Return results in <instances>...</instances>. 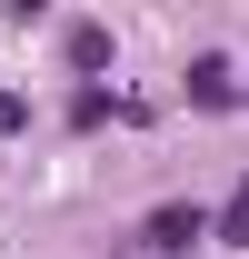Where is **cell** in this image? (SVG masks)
<instances>
[{
  "label": "cell",
  "mask_w": 249,
  "mask_h": 259,
  "mask_svg": "<svg viewBox=\"0 0 249 259\" xmlns=\"http://www.w3.org/2000/svg\"><path fill=\"white\" fill-rule=\"evenodd\" d=\"M20 120H30V100H20V90H0V140H10Z\"/></svg>",
  "instance_id": "5b68a950"
},
{
  "label": "cell",
  "mask_w": 249,
  "mask_h": 259,
  "mask_svg": "<svg viewBox=\"0 0 249 259\" xmlns=\"http://www.w3.org/2000/svg\"><path fill=\"white\" fill-rule=\"evenodd\" d=\"M100 60H110V30L80 20V30H70V70H100Z\"/></svg>",
  "instance_id": "3957f363"
},
{
  "label": "cell",
  "mask_w": 249,
  "mask_h": 259,
  "mask_svg": "<svg viewBox=\"0 0 249 259\" xmlns=\"http://www.w3.org/2000/svg\"><path fill=\"white\" fill-rule=\"evenodd\" d=\"M189 100H199V110H229V100H239V70L219 60V50H210V60H189Z\"/></svg>",
  "instance_id": "7a4b0ae2"
},
{
  "label": "cell",
  "mask_w": 249,
  "mask_h": 259,
  "mask_svg": "<svg viewBox=\"0 0 249 259\" xmlns=\"http://www.w3.org/2000/svg\"><path fill=\"white\" fill-rule=\"evenodd\" d=\"M199 239H210V209H199V199H170V209L140 220V249H150V259H189Z\"/></svg>",
  "instance_id": "6da1fadb"
},
{
  "label": "cell",
  "mask_w": 249,
  "mask_h": 259,
  "mask_svg": "<svg viewBox=\"0 0 249 259\" xmlns=\"http://www.w3.org/2000/svg\"><path fill=\"white\" fill-rule=\"evenodd\" d=\"M210 229H219V239H229V249H249V180H239V190H229V209H219Z\"/></svg>",
  "instance_id": "277c9868"
}]
</instances>
